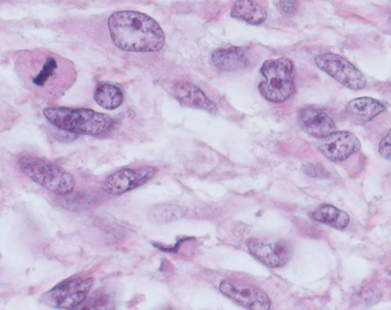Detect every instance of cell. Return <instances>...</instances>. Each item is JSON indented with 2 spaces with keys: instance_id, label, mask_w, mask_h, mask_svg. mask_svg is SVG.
Wrapping results in <instances>:
<instances>
[{
  "instance_id": "6da1fadb",
  "label": "cell",
  "mask_w": 391,
  "mask_h": 310,
  "mask_svg": "<svg viewBox=\"0 0 391 310\" xmlns=\"http://www.w3.org/2000/svg\"><path fill=\"white\" fill-rule=\"evenodd\" d=\"M114 44L129 52L152 53L162 49L165 33L155 19L136 11H117L108 20Z\"/></svg>"
},
{
  "instance_id": "7a4b0ae2",
  "label": "cell",
  "mask_w": 391,
  "mask_h": 310,
  "mask_svg": "<svg viewBox=\"0 0 391 310\" xmlns=\"http://www.w3.org/2000/svg\"><path fill=\"white\" fill-rule=\"evenodd\" d=\"M44 114L53 127L75 135L107 136L116 126L110 115L90 109L53 107L46 108Z\"/></svg>"
},
{
  "instance_id": "3957f363",
  "label": "cell",
  "mask_w": 391,
  "mask_h": 310,
  "mask_svg": "<svg viewBox=\"0 0 391 310\" xmlns=\"http://www.w3.org/2000/svg\"><path fill=\"white\" fill-rule=\"evenodd\" d=\"M18 167L30 180L54 195L65 196L75 188L73 176L45 158L24 155L19 158Z\"/></svg>"
},
{
  "instance_id": "277c9868",
  "label": "cell",
  "mask_w": 391,
  "mask_h": 310,
  "mask_svg": "<svg viewBox=\"0 0 391 310\" xmlns=\"http://www.w3.org/2000/svg\"><path fill=\"white\" fill-rule=\"evenodd\" d=\"M261 73L264 80L258 89L264 99L282 103L295 93V67L292 60L281 58L264 61Z\"/></svg>"
},
{
  "instance_id": "5b68a950",
  "label": "cell",
  "mask_w": 391,
  "mask_h": 310,
  "mask_svg": "<svg viewBox=\"0 0 391 310\" xmlns=\"http://www.w3.org/2000/svg\"><path fill=\"white\" fill-rule=\"evenodd\" d=\"M94 282V278L91 277L72 276L46 293L41 302L54 309H75L86 300Z\"/></svg>"
},
{
  "instance_id": "8992f818",
  "label": "cell",
  "mask_w": 391,
  "mask_h": 310,
  "mask_svg": "<svg viewBox=\"0 0 391 310\" xmlns=\"http://www.w3.org/2000/svg\"><path fill=\"white\" fill-rule=\"evenodd\" d=\"M315 62L321 71L352 91H361L367 85L366 79L359 69L338 54H320L316 58Z\"/></svg>"
},
{
  "instance_id": "52a82bcc",
  "label": "cell",
  "mask_w": 391,
  "mask_h": 310,
  "mask_svg": "<svg viewBox=\"0 0 391 310\" xmlns=\"http://www.w3.org/2000/svg\"><path fill=\"white\" fill-rule=\"evenodd\" d=\"M157 169L151 167L122 169L109 176L102 185L106 194L120 196L148 183L156 175Z\"/></svg>"
},
{
  "instance_id": "ba28073f",
  "label": "cell",
  "mask_w": 391,
  "mask_h": 310,
  "mask_svg": "<svg viewBox=\"0 0 391 310\" xmlns=\"http://www.w3.org/2000/svg\"><path fill=\"white\" fill-rule=\"evenodd\" d=\"M220 291L226 297L244 308L254 310H268L271 307L269 295L261 288L231 280H223Z\"/></svg>"
},
{
  "instance_id": "9c48e42d",
  "label": "cell",
  "mask_w": 391,
  "mask_h": 310,
  "mask_svg": "<svg viewBox=\"0 0 391 310\" xmlns=\"http://www.w3.org/2000/svg\"><path fill=\"white\" fill-rule=\"evenodd\" d=\"M320 153L333 162H344L361 149V143L347 131H334L320 139L318 146Z\"/></svg>"
},
{
  "instance_id": "30bf717a",
  "label": "cell",
  "mask_w": 391,
  "mask_h": 310,
  "mask_svg": "<svg viewBox=\"0 0 391 310\" xmlns=\"http://www.w3.org/2000/svg\"><path fill=\"white\" fill-rule=\"evenodd\" d=\"M248 246L250 254L269 267L283 266L291 258L290 245L284 240L250 239Z\"/></svg>"
},
{
  "instance_id": "8fae6325",
  "label": "cell",
  "mask_w": 391,
  "mask_h": 310,
  "mask_svg": "<svg viewBox=\"0 0 391 310\" xmlns=\"http://www.w3.org/2000/svg\"><path fill=\"white\" fill-rule=\"evenodd\" d=\"M64 60L53 55H44L43 60L37 62L34 60V65L32 66V71L29 74L31 84L38 92H52L53 86L60 84V75L65 77V68L70 66L60 67V64Z\"/></svg>"
},
{
  "instance_id": "7c38bea8",
  "label": "cell",
  "mask_w": 391,
  "mask_h": 310,
  "mask_svg": "<svg viewBox=\"0 0 391 310\" xmlns=\"http://www.w3.org/2000/svg\"><path fill=\"white\" fill-rule=\"evenodd\" d=\"M297 120L306 134L318 139H322L336 129V124L331 117L323 110L315 107L307 106L300 109Z\"/></svg>"
},
{
  "instance_id": "4fadbf2b",
  "label": "cell",
  "mask_w": 391,
  "mask_h": 310,
  "mask_svg": "<svg viewBox=\"0 0 391 310\" xmlns=\"http://www.w3.org/2000/svg\"><path fill=\"white\" fill-rule=\"evenodd\" d=\"M173 95L181 105L200 109L212 115L217 113V107L201 89L187 82H178L173 86Z\"/></svg>"
},
{
  "instance_id": "5bb4252c",
  "label": "cell",
  "mask_w": 391,
  "mask_h": 310,
  "mask_svg": "<svg viewBox=\"0 0 391 310\" xmlns=\"http://www.w3.org/2000/svg\"><path fill=\"white\" fill-rule=\"evenodd\" d=\"M214 65L223 72H238L250 65L249 55L241 47L219 48L212 54Z\"/></svg>"
},
{
  "instance_id": "9a60e30c",
  "label": "cell",
  "mask_w": 391,
  "mask_h": 310,
  "mask_svg": "<svg viewBox=\"0 0 391 310\" xmlns=\"http://www.w3.org/2000/svg\"><path fill=\"white\" fill-rule=\"evenodd\" d=\"M345 110L352 118L362 122H367L385 112L386 107L378 100L365 96V98H359L348 102Z\"/></svg>"
},
{
  "instance_id": "2e32d148",
  "label": "cell",
  "mask_w": 391,
  "mask_h": 310,
  "mask_svg": "<svg viewBox=\"0 0 391 310\" xmlns=\"http://www.w3.org/2000/svg\"><path fill=\"white\" fill-rule=\"evenodd\" d=\"M267 11L254 0H237L231 17L252 25H259L267 18Z\"/></svg>"
},
{
  "instance_id": "e0dca14e",
  "label": "cell",
  "mask_w": 391,
  "mask_h": 310,
  "mask_svg": "<svg viewBox=\"0 0 391 310\" xmlns=\"http://www.w3.org/2000/svg\"><path fill=\"white\" fill-rule=\"evenodd\" d=\"M310 216L316 221L337 230L345 229L350 223V217L345 212L331 205L319 206Z\"/></svg>"
},
{
  "instance_id": "ac0fdd59",
  "label": "cell",
  "mask_w": 391,
  "mask_h": 310,
  "mask_svg": "<svg viewBox=\"0 0 391 310\" xmlns=\"http://www.w3.org/2000/svg\"><path fill=\"white\" fill-rule=\"evenodd\" d=\"M94 98L97 105L110 111L120 108L124 101L122 89L107 82H102L96 86Z\"/></svg>"
},
{
  "instance_id": "d6986e66",
  "label": "cell",
  "mask_w": 391,
  "mask_h": 310,
  "mask_svg": "<svg viewBox=\"0 0 391 310\" xmlns=\"http://www.w3.org/2000/svg\"><path fill=\"white\" fill-rule=\"evenodd\" d=\"M185 213L183 207L174 204H159L152 207L148 217L153 223L167 224L183 217Z\"/></svg>"
},
{
  "instance_id": "ffe728a7",
  "label": "cell",
  "mask_w": 391,
  "mask_h": 310,
  "mask_svg": "<svg viewBox=\"0 0 391 310\" xmlns=\"http://www.w3.org/2000/svg\"><path fill=\"white\" fill-rule=\"evenodd\" d=\"M305 174L315 178H328L329 172H328L322 165L319 164H307L304 167Z\"/></svg>"
},
{
  "instance_id": "44dd1931",
  "label": "cell",
  "mask_w": 391,
  "mask_h": 310,
  "mask_svg": "<svg viewBox=\"0 0 391 310\" xmlns=\"http://www.w3.org/2000/svg\"><path fill=\"white\" fill-rule=\"evenodd\" d=\"M379 153L383 158L391 162V129L383 138L379 146Z\"/></svg>"
},
{
  "instance_id": "7402d4cb",
  "label": "cell",
  "mask_w": 391,
  "mask_h": 310,
  "mask_svg": "<svg viewBox=\"0 0 391 310\" xmlns=\"http://www.w3.org/2000/svg\"><path fill=\"white\" fill-rule=\"evenodd\" d=\"M279 6L286 15H293L298 9V0H279Z\"/></svg>"
},
{
  "instance_id": "603a6c76",
  "label": "cell",
  "mask_w": 391,
  "mask_h": 310,
  "mask_svg": "<svg viewBox=\"0 0 391 310\" xmlns=\"http://www.w3.org/2000/svg\"><path fill=\"white\" fill-rule=\"evenodd\" d=\"M390 22H391V18H390Z\"/></svg>"
}]
</instances>
